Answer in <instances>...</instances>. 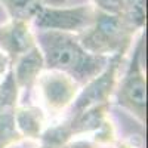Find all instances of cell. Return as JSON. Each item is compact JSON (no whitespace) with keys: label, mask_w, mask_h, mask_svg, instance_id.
<instances>
[{"label":"cell","mask_w":148,"mask_h":148,"mask_svg":"<svg viewBox=\"0 0 148 148\" xmlns=\"http://www.w3.org/2000/svg\"><path fill=\"white\" fill-rule=\"evenodd\" d=\"M46 70H56L70 76L80 86L95 79L108 64L110 58L86 51L77 34L59 31H34Z\"/></svg>","instance_id":"obj_1"},{"label":"cell","mask_w":148,"mask_h":148,"mask_svg":"<svg viewBox=\"0 0 148 148\" xmlns=\"http://www.w3.org/2000/svg\"><path fill=\"white\" fill-rule=\"evenodd\" d=\"M141 31L123 15L105 14L96 9L92 25L77 36L86 51L111 58L114 55H126Z\"/></svg>","instance_id":"obj_2"},{"label":"cell","mask_w":148,"mask_h":148,"mask_svg":"<svg viewBox=\"0 0 148 148\" xmlns=\"http://www.w3.org/2000/svg\"><path fill=\"white\" fill-rule=\"evenodd\" d=\"M144 55L145 34L141 31L132 49L130 61L121 77H119L113 93L116 104L130 113L141 125H144L147 119V79L144 70Z\"/></svg>","instance_id":"obj_3"},{"label":"cell","mask_w":148,"mask_h":148,"mask_svg":"<svg viewBox=\"0 0 148 148\" xmlns=\"http://www.w3.org/2000/svg\"><path fill=\"white\" fill-rule=\"evenodd\" d=\"M82 86L67 74L56 70H43L37 79L34 88L40 107L47 117H56L71 107L77 98Z\"/></svg>","instance_id":"obj_4"},{"label":"cell","mask_w":148,"mask_h":148,"mask_svg":"<svg viewBox=\"0 0 148 148\" xmlns=\"http://www.w3.org/2000/svg\"><path fill=\"white\" fill-rule=\"evenodd\" d=\"M96 8L93 5H80L73 8L40 6L30 24L34 31H59L80 34L92 25Z\"/></svg>","instance_id":"obj_5"},{"label":"cell","mask_w":148,"mask_h":148,"mask_svg":"<svg viewBox=\"0 0 148 148\" xmlns=\"http://www.w3.org/2000/svg\"><path fill=\"white\" fill-rule=\"evenodd\" d=\"M125 56L126 55L111 56L107 67L95 79H92L84 86H82L77 98L68 108L70 114L80 113V111H84L99 104L111 102V98H113L116 84L120 76V68L125 62Z\"/></svg>","instance_id":"obj_6"},{"label":"cell","mask_w":148,"mask_h":148,"mask_svg":"<svg viewBox=\"0 0 148 148\" xmlns=\"http://www.w3.org/2000/svg\"><path fill=\"white\" fill-rule=\"evenodd\" d=\"M36 46V36L30 21L9 19L0 24V51L14 62Z\"/></svg>","instance_id":"obj_7"},{"label":"cell","mask_w":148,"mask_h":148,"mask_svg":"<svg viewBox=\"0 0 148 148\" xmlns=\"http://www.w3.org/2000/svg\"><path fill=\"white\" fill-rule=\"evenodd\" d=\"M15 127L21 139L39 141L42 133L47 127V114L39 104H24L15 108Z\"/></svg>","instance_id":"obj_8"},{"label":"cell","mask_w":148,"mask_h":148,"mask_svg":"<svg viewBox=\"0 0 148 148\" xmlns=\"http://www.w3.org/2000/svg\"><path fill=\"white\" fill-rule=\"evenodd\" d=\"M43 70H45V61L37 45L10 64V71L14 74L15 83L19 90L33 89Z\"/></svg>","instance_id":"obj_9"},{"label":"cell","mask_w":148,"mask_h":148,"mask_svg":"<svg viewBox=\"0 0 148 148\" xmlns=\"http://www.w3.org/2000/svg\"><path fill=\"white\" fill-rule=\"evenodd\" d=\"M12 19L31 21L34 14L42 6V0H0Z\"/></svg>","instance_id":"obj_10"},{"label":"cell","mask_w":148,"mask_h":148,"mask_svg":"<svg viewBox=\"0 0 148 148\" xmlns=\"http://www.w3.org/2000/svg\"><path fill=\"white\" fill-rule=\"evenodd\" d=\"M123 6V16L136 28L144 30L147 0H120Z\"/></svg>","instance_id":"obj_11"},{"label":"cell","mask_w":148,"mask_h":148,"mask_svg":"<svg viewBox=\"0 0 148 148\" xmlns=\"http://www.w3.org/2000/svg\"><path fill=\"white\" fill-rule=\"evenodd\" d=\"M93 6L105 14L113 15H123V6L120 0H92Z\"/></svg>","instance_id":"obj_12"},{"label":"cell","mask_w":148,"mask_h":148,"mask_svg":"<svg viewBox=\"0 0 148 148\" xmlns=\"http://www.w3.org/2000/svg\"><path fill=\"white\" fill-rule=\"evenodd\" d=\"M64 148H99V145L96 142H93L90 138L86 139L83 136H79V138L71 139Z\"/></svg>","instance_id":"obj_13"},{"label":"cell","mask_w":148,"mask_h":148,"mask_svg":"<svg viewBox=\"0 0 148 148\" xmlns=\"http://www.w3.org/2000/svg\"><path fill=\"white\" fill-rule=\"evenodd\" d=\"M9 67H10V61H9V58H8L2 51H0V80L5 77V74L8 73Z\"/></svg>","instance_id":"obj_14"},{"label":"cell","mask_w":148,"mask_h":148,"mask_svg":"<svg viewBox=\"0 0 148 148\" xmlns=\"http://www.w3.org/2000/svg\"><path fill=\"white\" fill-rule=\"evenodd\" d=\"M68 0H42V6H47V8H61L65 6Z\"/></svg>","instance_id":"obj_15"},{"label":"cell","mask_w":148,"mask_h":148,"mask_svg":"<svg viewBox=\"0 0 148 148\" xmlns=\"http://www.w3.org/2000/svg\"><path fill=\"white\" fill-rule=\"evenodd\" d=\"M9 19H10L9 14L6 12V9L2 6V3H0V24H3V22H6V21H9Z\"/></svg>","instance_id":"obj_16"},{"label":"cell","mask_w":148,"mask_h":148,"mask_svg":"<svg viewBox=\"0 0 148 148\" xmlns=\"http://www.w3.org/2000/svg\"><path fill=\"white\" fill-rule=\"evenodd\" d=\"M117 148H135V147L132 144H129V142L121 141V142H117Z\"/></svg>","instance_id":"obj_17"}]
</instances>
